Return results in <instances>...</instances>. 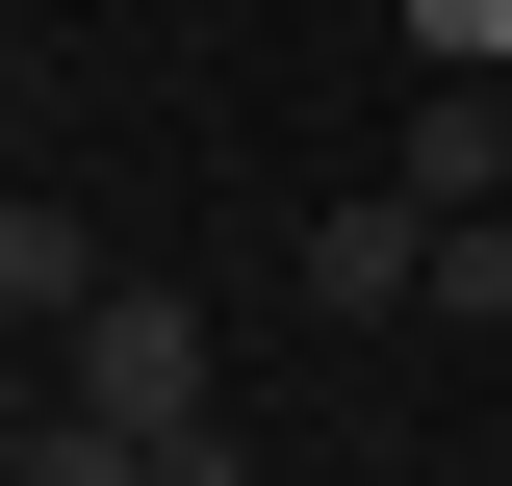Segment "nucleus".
I'll return each mask as SVG.
<instances>
[{
	"instance_id": "1",
	"label": "nucleus",
	"mask_w": 512,
	"mask_h": 486,
	"mask_svg": "<svg viewBox=\"0 0 512 486\" xmlns=\"http://www.w3.org/2000/svg\"><path fill=\"white\" fill-rule=\"evenodd\" d=\"M52 359H77V410H103V435L205 461V307H180V282H103V307L52 333Z\"/></svg>"
},
{
	"instance_id": "2",
	"label": "nucleus",
	"mask_w": 512,
	"mask_h": 486,
	"mask_svg": "<svg viewBox=\"0 0 512 486\" xmlns=\"http://www.w3.org/2000/svg\"><path fill=\"white\" fill-rule=\"evenodd\" d=\"M308 307H333V333L436 307V205H410V180H384V205H333V231H308Z\"/></svg>"
},
{
	"instance_id": "3",
	"label": "nucleus",
	"mask_w": 512,
	"mask_h": 486,
	"mask_svg": "<svg viewBox=\"0 0 512 486\" xmlns=\"http://www.w3.org/2000/svg\"><path fill=\"white\" fill-rule=\"evenodd\" d=\"M0 307H26V359H52V333H77V307H103V231H77V205H52V180H26V205H0Z\"/></svg>"
},
{
	"instance_id": "4",
	"label": "nucleus",
	"mask_w": 512,
	"mask_h": 486,
	"mask_svg": "<svg viewBox=\"0 0 512 486\" xmlns=\"http://www.w3.org/2000/svg\"><path fill=\"white\" fill-rule=\"evenodd\" d=\"M512 180V103H461V77H436V128H410V205H487Z\"/></svg>"
},
{
	"instance_id": "5",
	"label": "nucleus",
	"mask_w": 512,
	"mask_h": 486,
	"mask_svg": "<svg viewBox=\"0 0 512 486\" xmlns=\"http://www.w3.org/2000/svg\"><path fill=\"white\" fill-rule=\"evenodd\" d=\"M436 333H512V205H436Z\"/></svg>"
},
{
	"instance_id": "6",
	"label": "nucleus",
	"mask_w": 512,
	"mask_h": 486,
	"mask_svg": "<svg viewBox=\"0 0 512 486\" xmlns=\"http://www.w3.org/2000/svg\"><path fill=\"white\" fill-rule=\"evenodd\" d=\"M26 486H154V435H103V410H26Z\"/></svg>"
}]
</instances>
